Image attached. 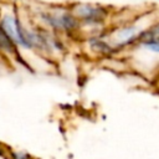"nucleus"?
Returning a JSON list of instances; mask_svg holds the SVG:
<instances>
[{"label":"nucleus","mask_w":159,"mask_h":159,"mask_svg":"<svg viewBox=\"0 0 159 159\" xmlns=\"http://www.w3.org/2000/svg\"><path fill=\"white\" fill-rule=\"evenodd\" d=\"M78 12L82 19H84L87 22H91V24L101 22L104 20V16H106V12L103 9L94 7L91 5H82L81 7H78Z\"/></svg>","instance_id":"nucleus-1"},{"label":"nucleus","mask_w":159,"mask_h":159,"mask_svg":"<svg viewBox=\"0 0 159 159\" xmlns=\"http://www.w3.org/2000/svg\"><path fill=\"white\" fill-rule=\"evenodd\" d=\"M45 19H47L46 21L51 22L53 26L56 27H62L66 30H72L77 26V21L73 16L68 15V14H62L60 16H45Z\"/></svg>","instance_id":"nucleus-2"},{"label":"nucleus","mask_w":159,"mask_h":159,"mask_svg":"<svg viewBox=\"0 0 159 159\" xmlns=\"http://www.w3.org/2000/svg\"><path fill=\"white\" fill-rule=\"evenodd\" d=\"M0 48L5 51H10V52L15 50V42L2 31L1 27H0Z\"/></svg>","instance_id":"nucleus-3"},{"label":"nucleus","mask_w":159,"mask_h":159,"mask_svg":"<svg viewBox=\"0 0 159 159\" xmlns=\"http://www.w3.org/2000/svg\"><path fill=\"white\" fill-rule=\"evenodd\" d=\"M134 36H135V29H133V27H127V29H123L118 32V39L123 43L130 41Z\"/></svg>","instance_id":"nucleus-4"},{"label":"nucleus","mask_w":159,"mask_h":159,"mask_svg":"<svg viewBox=\"0 0 159 159\" xmlns=\"http://www.w3.org/2000/svg\"><path fill=\"white\" fill-rule=\"evenodd\" d=\"M94 48H96V50H99V51H102V52H108V51H111V47H109L106 42H103V41H94Z\"/></svg>","instance_id":"nucleus-5"}]
</instances>
